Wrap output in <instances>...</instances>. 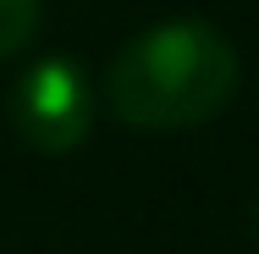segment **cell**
Masks as SVG:
<instances>
[{"label": "cell", "mask_w": 259, "mask_h": 254, "mask_svg": "<svg viewBox=\"0 0 259 254\" xmlns=\"http://www.w3.org/2000/svg\"><path fill=\"white\" fill-rule=\"evenodd\" d=\"M6 116L28 150L66 155L94 127V83L72 55H45L17 72V83L6 94Z\"/></svg>", "instance_id": "cell-2"}, {"label": "cell", "mask_w": 259, "mask_h": 254, "mask_svg": "<svg viewBox=\"0 0 259 254\" xmlns=\"http://www.w3.org/2000/svg\"><path fill=\"white\" fill-rule=\"evenodd\" d=\"M45 28V0H0V61L22 55Z\"/></svg>", "instance_id": "cell-3"}, {"label": "cell", "mask_w": 259, "mask_h": 254, "mask_svg": "<svg viewBox=\"0 0 259 254\" xmlns=\"http://www.w3.org/2000/svg\"><path fill=\"white\" fill-rule=\"evenodd\" d=\"M237 94V50L204 17H165L127 39L105 72V105L144 133H182L215 122Z\"/></svg>", "instance_id": "cell-1"}]
</instances>
